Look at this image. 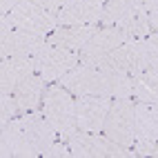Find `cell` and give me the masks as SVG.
Wrapping results in <instances>:
<instances>
[{
	"instance_id": "1",
	"label": "cell",
	"mask_w": 158,
	"mask_h": 158,
	"mask_svg": "<svg viewBox=\"0 0 158 158\" xmlns=\"http://www.w3.org/2000/svg\"><path fill=\"white\" fill-rule=\"evenodd\" d=\"M73 96H105V98H131L134 96V76L109 73L91 65H76L60 80Z\"/></svg>"
},
{
	"instance_id": "2",
	"label": "cell",
	"mask_w": 158,
	"mask_h": 158,
	"mask_svg": "<svg viewBox=\"0 0 158 158\" xmlns=\"http://www.w3.org/2000/svg\"><path fill=\"white\" fill-rule=\"evenodd\" d=\"M43 114L51 127L60 134L62 140H67L78 129L76 127V98L60 82H51V87H47L45 98H43Z\"/></svg>"
},
{
	"instance_id": "3",
	"label": "cell",
	"mask_w": 158,
	"mask_h": 158,
	"mask_svg": "<svg viewBox=\"0 0 158 158\" xmlns=\"http://www.w3.org/2000/svg\"><path fill=\"white\" fill-rule=\"evenodd\" d=\"M82 65H91L98 67L102 71L109 73H123V76H136L147 69V47L145 40H136V38H127L125 43L114 49L111 54L102 56L94 62H82Z\"/></svg>"
},
{
	"instance_id": "4",
	"label": "cell",
	"mask_w": 158,
	"mask_h": 158,
	"mask_svg": "<svg viewBox=\"0 0 158 158\" xmlns=\"http://www.w3.org/2000/svg\"><path fill=\"white\" fill-rule=\"evenodd\" d=\"M71 149V156L76 158H136V152L129 147H123L114 143L105 134H91L76 129L65 140Z\"/></svg>"
},
{
	"instance_id": "5",
	"label": "cell",
	"mask_w": 158,
	"mask_h": 158,
	"mask_svg": "<svg viewBox=\"0 0 158 158\" xmlns=\"http://www.w3.org/2000/svg\"><path fill=\"white\" fill-rule=\"evenodd\" d=\"M102 131L114 143H118L123 147H134V140H136V100L111 98Z\"/></svg>"
},
{
	"instance_id": "6",
	"label": "cell",
	"mask_w": 158,
	"mask_h": 158,
	"mask_svg": "<svg viewBox=\"0 0 158 158\" xmlns=\"http://www.w3.org/2000/svg\"><path fill=\"white\" fill-rule=\"evenodd\" d=\"M34 58H36V71L47 82H58L62 76H67L76 65H80V54H78V51L54 47L49 43L40 49Z\"/></svg>"
},
{
	"instance_id": "7",
	"label": "cell",
	"mask_w": 158,
	"mask_h": 158,
	"mask_svg": "<svg viewBox=\"0 0 158 158\" xmlns=\"http://www.w3.org/2000/svg\"><path fill=\"white\" fill-rule=\"evenodd\" d=\"M11 23L16 29H25V31H34V34H45L49 36L51 31L58 27V11L45 9L31 0H23L11 14Z\"/></svg>"
},
{
	"instance_id": "8",
	"label": "cell",
	"mask_w": 158,
	"mask_h": 158,
	"mask_svg": "<svg viewBox=\"0 0 158 158\" xmlns=\"http://www.w3.org/2000/svg\"><path fill=\"white\" fill-rule=\"evenodd\" d=\"M111 98L105 96H76V127L80 131H102Z\"/></svg>"
},
{
	"instance_id": "9",
	"label": "cell",
	"mask_w": 158,
	"mask_h": 158,
	"mask_svg": "<svg viewBox=\"0 0 158 158\" xmlns=\"http://www.w3.org/2000/svg\"><path fill=\"white\" fill-rule=\"evenodd\" d=\"M127 36H125V31L118 27V25H109V27H98L96 34H94L87 45L82 47L78 54H80V62H94L102 56L111 54L114 49H118Z\"/></svg>"
},
{
	"instance_id": "10",
	"label": "cell",
	"mask_w": 158,
	"mask_h": 158,
	"mask_svg": "<svg viewBox=\"0 0 158 158\" xmlns=\"http://www.w3.org/2000/svg\"><path fill=\"white\" fill-rule=\"evenodd\" d=\"M20 120H23V129H25V134H27L29 145L34 147V152H36L38 156H43L49 147H51V143L56 140V134H58V131L49 125V120L45 118L43 109L27 111V114L20 116Z\"/></svg>"
},
{
	"instance_id": "11",
	"label": "cell",
	"mask_w": 158,
	"mask_h": 158,
	"mask_svg": "<svg viewBox=\"0 0 158 158\" xmlns=\"http://www.w3.org/2000/svg\"><path fill=\"white\" fill-rule=\"evenodd\" d=\"M47 45L45 34H34L25 29H14L11 34L0 36V56H36Z\"/></svg>"
},
{
	"instance_id": "12",
	"label": "cell",
	"mask_w": 158,
	"mask_h": 158,
	"mask_svg": "<svg viewBox=\"0 0 158 158\" xmlns=\"http://www.w3.org/2000/svg\"><path fill=\"white\" fill-rule=\"evenodd\" d=\"M36 73V58L34 56H9L0 62V91L14 94L23 80Z\"/></svg>"
},
{
	"instance_id": "13",
	"label": "cell",
	"mask_w": 158,
	"mask_h": 158,
	"mask_svg": "<svg viewBox=\"0 0 158 158\" xmlns=\"http://www.w3.org/2000/svg\"><path fill=\"white\" fill-rule=\"evenodd\" d=\"M0 154L2 158H36L38 154L34 152V147L29 145L27 134L23 129V120L14 118L7 125H2L0 131Z\"/></svg>"
},
{
	"instance_id": "14",
	"label": "cell",
	"mask_w": 158,
	"mask_h": 158,
	"mask_svg": "<svg viewBox=\"0 0 158 158\" xmlns=\"http://www.w3.org/2000/svg\"><path fill=\"white\" fill-rule=\"evenodd\" d=\"M105 0H67L58 11V25H98Z\"/></svg>"
},
{
	"instance_id": "15",
	"label": "cell",
	"mask_w": 158,
	"mask_h": 158,
	"mask_svg": "<svg viewBox=\"0 0 158 158\" xmlns=\"http://www.w3.org/2000/svg\"><path fill=\"white\" fill-rule=\"evenodd\" d=\"M98 25H60L47 36V43L69 51H80L87 40L96 34Z\"/></svg>"
},
{
	"instance_id": "16",
	"label": "cell",
	"mask_w": 158,
	"mask_h": 158,
	"mask_svg": "<svg viewBox=\"0 0 158 158\" xmlns=\"http://www.w3.org/2000/svg\"><path fill=\"white\" fill-rule=\"evenodd\" d=\"M45 82H47V80L40 76V73H34V76H29L27 80H23V82L16 87L14 98H16V102H18L20 114L34 111V109H38L40 105H43L45 91H47Z\"/></svg>"
},
{
	"instance_id": "17",
	"label": "cell",
	"mask_w": 158,
	"mask_h": 158,
	"mask_svg": "<svg viewBox=\"0 0 158 158\" xmlns=\"http://www.w3.org/2000/svg\"><path fill=\"white\" fill-rule=\"evenodd\" d=\"M136 138L158 143V102H136Z\"/></svg>"
},
{
	"instance_id": "18",
	"label": "cell",
	"mask_w": 158,
	"mask_h": 158,
	"mask_svg": "<svg viewBox=\"0 0 158 158\" xmlns=\"http://www.w3.org/2000/svg\"><path fill=\"white\" fill-rule=\"evenodd\" d=\"M118 27L125 31L127 38H136V40H145L152 34L154 29H152V23H149V16H147L145 7H143V0H138L134 5V9L118 23Z\"/></svg>"
},
{
	"instance_id": "19",
	"label": "cell",
	"mask_w": 158,
	"mask_h": 158,
	"mask_svg": "<svg viewBox=\"0 0 158 158\" xmlns=\"http://www.w3.org/2000/svg\"><path fill=\"white\" fill-rule=\"evenodd\" d=\"M134 100L136 102H158V71L147 67L134 76Z\"/></svg>"
},
{
	"instance_id": "20",
	"label": "cell",
	"mask_w": 158,
	"mask_h": 158,
	"mask_svg": "<svg viewBox=\"0 0 158 158\" xmlns=\"http://www.w3.org/2000/svg\"><path fill=\"white\" fill-rule=\"evenodd\" d=\"M136 2H138V0H105L102 16H100V25H102V27L118 25L120 20L134 9Z\"/></svg>"
},
{
	"instance_id": "21",
	"label": "cell",
	"mask_w": 158,
	"mask_h": 158,
	"mask_svg": "<svg viewBox=\"0 0 158 158\" xmlns=\"http://www.w3.org/2000/svg\"><path fill=\"white\" fill-rule=\"evenodd\" d=\"M18 102L14 98V94H2V98H0V125H7L9 120L18 118Z\"/></svg>"
},
{
	"instance_id": "22",
	"label": "cell",
	"mask_w": 158,
	"mask_h": 158,
	"mask_svg": "<svg viewBox=\"0 0 158 158\" xmlns=\"http://www.w3.org/2000/svg\"><path fill=\"white\" fill-rule=\"evenodd\" d=\"M145 47H147V67L158 71V34H149L145 38Z\"/></svg>"
},
{
	"instance_id": "23",
	"label": "cell",
	"mask_w": 158,
	"mask_h": 158,
	"mask_svg": "<svg viewBox=\"0 0 158 158\" xmlns=\"http://www.w3.org/2000/svg\"><path fill=\"white\" fill-rule=\"evenodd\" d=\"M45 158H69L71 156V149H69V145L65 140H60V143H51V147L43 154Z\"/></svg>"
},
{
	"instance_id": "24",
	"label": "cell",
	"mask_w": 158,
	"mask_h": 158,
	"mask_svg": "<svg viewBox=\"0 0 158 158\" xmlns=\"http://www.w3.org/2000/svg\"><path fill=\"white\" fill-rule=\"evenodd\" d=\"M143 7H145L147 16H149L152 29L158 31V0H143Z\"/></svg>"
},
{
	"instance_id": "25",
	"label": "cell",
	"mask_w": 158,
	"mask_h": 158,
	"mask_svg": "<svg viewBox=\"0 0 158 158\" xmlns=\"http://www.w3.org/2000/svg\"><path fill=\"white\" fill-rule=\"evenodd\" d=\"M31 2H36L45 9H51V11H60L62 7L67 5V0H31Z\"/></svg>"
},
{
	"instance_id": "26",
	"label": "cell",
	"mask_w": 158,
	"mask_h": 158,
	"mask_svg": "<svg viewBox=\"0 0 158 158\" xmlns=\"http://www.w3.org/2000/svg\"><path fill=\"white\" fill-rule=\"evenodd\" d=\"M20 2H23V0H0V14H2V16H9Z\"/></svg>"
},
{
	"instance_id": "27",
	"label": "cell",
	"mask_w": 158,
	"mask_h": 158,
	"mask_svg": "<svg viewBox=\"0 0 158 158\" xmlns=\"http://www.w3.org/2000/svg\"><path fill=\"white\" fill-rule=\"evenodd\" d=\"M154 158H158V143H156V147H154V154H152Z\"/></svg>"
},
{
	"instance_id": "28",
	"label": "cell",
	"mask_w": 158,
	"mask_h": 158,
	"mask_svg": "<svg viewBox=\"0 0 158 158\" xmlns=\"http://www.w3.org/2000/svg\"><path fill=\"white\" fill-rule=\"evenodd\" d=\"M156 34H158V31H156Z\"/></svg>"
}]
</instances>
